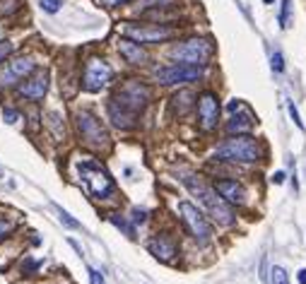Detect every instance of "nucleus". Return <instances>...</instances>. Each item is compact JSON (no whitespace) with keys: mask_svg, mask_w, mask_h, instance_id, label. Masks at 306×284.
<instances>
[{"mask_svg":"<svg viewBox=\"0 0 306 284\" xmlns=\"http://www.w3.org/2000/svg\"><path fill=\"white\" fill-rule=\"evenodd\" d=\"M2 118H5V123H17L19 113H17L14 108H5V111H2Z\"/></svg>","mask_w":306,"mask_h":284,"instance_id":"30","label":"nucleus"},{"mask_svg":"<svg viewBox=\"0 0 306 284\" xmlns=\"http://www.w3.org/2000/svg\"><path fill=\"white\" fill-rule=\"evenodd\" d=\"M263 2H273V0H263Z\"/></svg>","mask_w":306,"mask_h":284,"instance_id":"36","label":"nucleus"},{"mask_svg":"<svg viewBox=\"0 0 306 284\" xmlns=\"http://www.w3.org/2000/svg\"><path fill=\"white\" fill-rule=\"evenodd\" d=\"M273 70H275V72H282V70H285V58H282V53H273Z\"/></svg>","mask_w":306,"mask_h":284,"instance_id":"29","label":"nucleus"},{"mask_svg":"<svg viewBox=\"0 0 306 284\" xmlns=\"http://www.w3.org/2000/svg\"><path fill=\"white\" fill-rule=\"evenodd\" d=\"M179 215H181L183 224H186V229L191 231V236H193L195 241H200V244H205L210 241V236H212V229H210L208 219L203 217V212L191 203H179Z\"/></svg>","mask_w":306,"mask_h":284,"instance_id":"8","label":"nucleus"},{"mask_svg":"<svg viewBox=\"0 0 306 284\" xmlns=\"http://www.w3.org/2000/svg\"><path fill=\"white\" fill-rule=\"evenodd\" d=\"M36 70V63L31 55H19L7 60L2 68H0V87H12L17 82H22L24 77H29L31 72Z\"/></svg>","mask_w":306,"mask_h":284,"instance_id":"10","label":"nucleus"},{"mask_svg":"<svg viewBox=\"0 0 306 284\" xmlns=\"http://www.w3.org/2000/svg\"><path fill=\"white\" fill-rule=\"evenodd\" d=\"M10 231H12V222H10V219H0V241H2Z\"/></svg>","mask_w":306,"mask_h":284,"instance_id":"28","label":"nucleus"},{"mask_svg":"<svg viewBox=\"0 0 306 284\" xmlns=\"http://www.w3.org/2000/svg\"><path fill=\"white\" fill-rule=\"evenodd\" d=\"M174 5H176V0H140V7H142V10H147V7H150V10H162V7H174Z\"/></svg>","mask_w":306,"mask_h":284,"instance_id":"21","label":"nucleus"},{"mask_svg":"<svg viewBox=\"0 0 306 284\" xmlns=\"http://www.w3.org/2000/svg\"><path fill=\"white\" fill-rule=\"evenodd\" d=\"M297 280H299V284H306V268H304V270H299Z\"/></svg>","mask_w":306,"mask_h":284,"instance_id":"35","label":"nucleus"},{"mask_svg":"<svg viewBox=\"0 0 306 284\" xmlns=\"http://www.w3.org/2000/svg\"><path fill=\"white\" fill-rule=\"evenodd\" d=\"M215 190L222 195L227 203H234V205H241L246 200V190L241 183L237 181H229V178H222V181H215Z\"/></svg>","mask_w":306,"mask_h":284,"instance_id":"15","label":"nucleus"},{"mask_svg":"<svg viewBox=\"0 0 306 284\" xmlns=\"http://www.w3.org/2000/svg\"><path fill=\"white\" fill-rule=\"evenodd\" d=\"M176 31L164 24H150V27H135V24H125L123 36L138 41V43H159L164 39H171Z\"/></svg>","mask_w":306,"mask_h":284,"instance_id":"11","label":"nucleus"},{"mask_svg":"<svg viewBox=\"0 0 306 284\" xmlns=\"http://www.w3.org/2000/svg\"><path fill=\"white\" fill-rule=\"evenodd\" d=\"M285 181V171H278L275 176H273V183H282Z\"/></svg>","mask_w":306,"mask_h":284,"instance_id":"34","label":"nucleus"},{"mask_svg":"<svg viewBox=\"0 0 306 284\" xmlns=\"http://www.w3.org/2000/svg\"><path fill=\"white\" fill-rule=\"evenodd\" d=\"M280 27L282 29L292 27V0H282V7H280Z\"/></svg>","mask_w":306,"mask_h":284,"instance_id":"20","label":"nucleus"},{"mask_svg":"<svg viewBox=\"0 0 306 284\" xmlns=\"http://www.w3.org/2000/svg\"><path fill=\"white\" fill-rule=\"evenodd\" d=\"M154 77L159 84H186L203 77V65H191V63H174L164 68L154 70Z\"/></svg>","mask_w":306,"mask_h":284,"instance_id":"7","label":"nucleus"},{"mask_svg":"<svg viewBox=\"0 0 306 284\" xmlns=\"http://www.w3.org/2000/svg\"><path fill=\"white\" fill-rule=\"evenodd\" d=\"M39 5H41V10L43 12H58V10H60V5H63V2H60V0H39Z\"/></svg>","mask_w":306,"mask_h":284,"instance_id":"23","label":"nucleus"},{"mask_svg":"<svg viewBox=\"0 0 306 284\" xmlns=\"http://www.w3.org/2000/svg\"><path fill=\"white\" fill-rule=\"evenodd\" d=\"M87 272H89V282H92V284H104V277H101V272H99V270L89 268Z\"/></svg>","mask_w":306,"mask_h":284,"instance_id":"31","label":"nucleus"},{"mask_svg":"<svg viewBox=\"0 0 306 284\" xmlns=\"http://www.w3.org/2000/svg\"><path fill=\"white\" fill-rule=\"evenodd\" d=\"M118 51H121V55H123L130 65H142V63H147V53H145V48L140 46L138 41L128 39V36L118 41Z\"/></svg>","mask_w":306,"mask_h":284,"instance_id":"16","label":"nucleus"},{"mask_svg":"<svg viewBox=\"0 0 306 284\" xmlns=\"http://www.w3.org/2000/svg\"><path fill=\"white\" fill-rule=\"evenodd\" d=\"M169 55L179 63H191V65H205L208 58L212 55V43L208 39H188V41H181L176 43Z\"/></svg>","mask_w":306,"mask_h":284,"instance_id":"4","label":"nucleus"},{"mask_svg":"<svg viewBox=\"0 0 306 284\" xmlns=\"http://www.w3.org/2000/svg\"><path fill=\"white\" fill-rule=\"evenodd\" d=\"M183 186H186V188L191 190L195 198L203 203V207L208 210V215L212 217L217 224H224V227H229V224L234 222V212H232L229 203H227V200H224V198L215 188L205 186V181H203V178L186 176V178H183Z\"/></svg>","mask_w":306,"mask_h":284,"instance_id":"1","label":"nucleus"},{"mask_svg":"<svg viewBox=\"0 0 306 284\" xmlns=\"http://www.w3.org/2000/svg\"><path fill=\"white\" fill-rule=\"evenodd\" d=\"M198 121H200L203 130H215L217 128V121H220V99L212 92H205L198 99Z\"/></svg>","mask_w":306,"mask_h":284,"instance_id":"12","label":"nucleus"},{"mask_svg":"<svg viewBox=\"0 0 306 284\" xmlns=\"http://www.w3.org/2000/svg\"><path fill=\"white\" fill-rule=\"evenodd\" d=\"M253 128L249 113H241V116H232L227 123V133L229 135H249V130Z\"/></svg>","mask_w":306,"mask_h":284,"instance_id":"18","label":"nucleus"},{"mask_svg":"<svg viewBox=\"0 0 306 284\" xmlns=\"http://www.w3.org/2000/svg\"><path fill=\"white\" fill-rule=\"evenodd\" d=\"M113 72L109 68L106 60L101 58H89L87 65H84V75H82V87L87 92H101L109 82H111Z\"/></svg>","mask_w":306,"mask_h":284,"instance_id":"9","label":"nucleus"},{"mask_svg":"<svg viewBox=\"0 0 306 284\" xmlns=\"http://www.w3.org/2000/svg\"><path fill=\"white\" fill-rule=\"evenodd\" d=\"M12 53V43L10 41H0V63H5V58Z\"/></svg>","mask_w":306,"mask_h":284,"instance_id":"26","label":"nucleus"},{"mask_svg":"<svg viewBox=\"0 0 306 284\" xmlns=\"http://www.w3.org/2000/svg\"><path fill=\"white\" fill-rule=\"evenodd\" d=\"M77 130H80V137L87 147L92 149H104L109 147V133L104 130V125L94 113L89 111H80L77 113Z\"/></svg>","mask_w":306,"mask_h":284,"instance_id":"5","label":"nucleus"},{"mask_svg":"<svg viewBox=\"0 0 306 284\" xmlns=\"http://www.w3.org/2000/svg\"><path fill=\"white\" fill-rule=\"evenodd\" d=\"M150 253L157 260H162V263H171L174 256H176V241L171 236H167V234H159V236H154L150 241Z\"/></svg>","mask_w":306,"mask_h":284,"instance_id":"14","label":"nucleus"},{"mask_svg":"<svg viewBox=\"0 0 306 284\" xmlns=\"http://www.w3.org/2000/svg\"><path fill=\"white\" fill-rule=\"evenodd\" d=\"M111 222L116 224V227H118V229H123V231H125V236H130V239L135 236V231H133V227H128V224H125V222H123V219H121L118 215H111Z\"/></svg>","mask_w":306,"mask_h":284,"instance_id":"25","label":"nucleus"},{"mask_svg":"<svg viewBox=\"0 0 306 284\" xmlns=\"http://www.w3.org/2000/svg\"><path fill=\"white\" fill-rule=\"evenodd\" d=\"M113 99H116L123 108L138 113V111H142V108L147 106V101H150V87L142 84V82H138V80H128L118 87V92H116Z\"/></svg>","mask_w":306,"mask_h":284,"instance_id":"6","label":"nucleus"},{"mask_svg":"<svg viewBox=\"0 0 306 284\" xmlns=\"http://www.w3.org/2000/svg\"><path fill=\"white\" fill-rule=\"evenodd\" d=\"M273 284H290V277L285 268H273Z\"/></svg>","mask_w":306,"mask_h":284,"instance_id":"24","label":"nucleus"},{"mask_svg":"<svg viewBox=\"0 0 306 284\" xmlns=\"http://www.w3.org/2000/svg\"><path fill=\"white\" fill-rule=\"evenodd\" d=\"M171 106H174V111H176L179 116H186V113L193 108V94H191L188 89H183V92H179V94L171 99Z\"/></svg>","mask_w":306,"mask_h":284,"instance_id":"19","label":"nucleus"},{"mask_svg":"<svg viewBox=\"0 0 306 284\" xmlns=\"http://www.w3.org/2000/svg\"><path fill=\"white\" fill-rule=\"evenodd\" d=\"M77 171H80V181L87 188V193L94 195L97 200H106L113 193V181L109 178L106 169H101L97 162L82 159V162H77Z\"/></svg>","mask_w":306,"mask_h":284,"instance_id":"3","label":"nucleus"},{"mask_svg":"<svg viewBox=\"0 0 306 284\" xmlns=\"http://www.w3.org/2000/svg\"><path fill=\"white\" fill-rule=\"evenodd\" d=\"M48 92V72L46 70H34L29 77H24V82L17 87V94L31 99V101H39L43 99Z\"/></svg>","mask_w":306,"mask_h":284,"instance_id":"13","label":"nucleus"},{"mask_svg":"<svg viewBox=\"0 0 306 284\" xmlns=\"http://www.w3.org/2000/svg\"><path fill=\"white\" fill-rule=\"evenodd\" d=\"M287 108H290V116H292V121L297 123V128H302V130H304V121L299 118V111H297V106L290 101V104H287Z\"/></svg>","mask_w":306,"mask_h":284,"instance_id":"27","label":"nucleus"},{"mask_svg":"<svg viewBox=\"0 0 306 284\" xmlns=\"http://www.w3.org/2000/svg\"><path fill=\"white\" fill-rule=\"evenodd\" d=\"M215 157L222 162L253 164L261 159V145L251 135H232L215 149Z\"/></svg>","mask_w":306,"mask_h":284,"instance_id":"2","label":"nucleus"},{"mask_svg":"<svg viewBox=\"0 0 306 284\" xmlns=\"http://www.w3.org/2000/svg\"><path fill=\"white\" fill-rule=\"evenodd\" d=\"M125 2H130V0H101V5H106V7H116V5H125Z\"/></svg>","mask_w":306,"mask_h":284,"instance_id":"32","label":"nucleus"},{"mask_svg":"<svg viewBox=\"0 0 306 284\" xmlns=\"http://www.w3.org/2000/svg\"><path fill=\"white\" fill-rule=\"evenodd\" d=\"M56 210H58V215H60V222H63L68 229H80V222H77V219H72V217H70L63 207H56Z\"/></svg>","mask_w":306,"mask_h":284,"instance_id":"22","label":"nucleus"},{"mask_svg":"<svg viewBox=\"0 0 306 284\" xmlns=\"http://www.w3.org/2000/svg\"><path fill=\"white\" fill-rule=\"evenodd\" d=\"M109 116H111V121L116 128H133V121H135V113L128 111V108H123L116 99L109 101Z\"/></svg>","mask_w":306,"mask_h":284,"instance_id":"17","label":"nucleus"},{"mask_svg":"<svg viewBox=\"0 0 306 284\" xmlns=\"http://www.w3.org/2000/svg\"><path fill=\"white\" fill-rule=\"evenodd\" d=\"M133 222H135V224H142V222H145V212H140V210H133Z\"/></svg>","mask_w":306,"mask_h":284,"instance_id":"33","label":"nucleus"}]
</instances>
